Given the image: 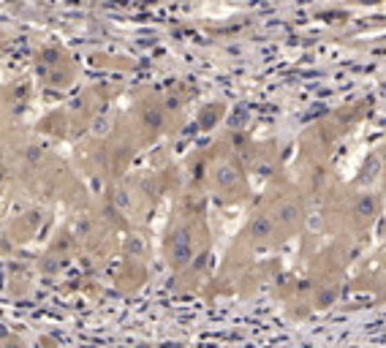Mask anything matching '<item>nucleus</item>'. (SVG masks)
<instances>
[{"instance_id": "obj_1", "label": "nucleus", "mask_w": 386, "mask_h": 348, "mask_svg": "<svg viewBox=\"0 0 386 348\" xmlns=\"http://www.w3.org/2000/svg\"><path fill=\"white\" fill-rule=\"evenodd\" d=\"M272 220H275L278 234H280V237H289V234H294V231H300L302 229V223H305V210H302V204L294 196H286V199L278 202V207H275V213H272Z\"/></svg>"}, {"instance_id": "obj_2", "label": "nucleus", "mask_w": 386, "mask_h": 348, "mask_svg": "<svg viewBox=\"0 0 386 348\" xmlns=\"http://www.w3.org/2000/svg\"><path fill=\"white\" fill-rule=\"evenodd\" d=\"M378 213H381V199L373 191H362L351 199V223L359 231H367L376 223Z\"/></svg>"}, {"instance_id": "obj_3", "label": "nucleus", "mask_w": 386, "mask_h": 348, "mask_svg": "<svg viewBox=\"0 0 386 348\" xmlns=\"http://www.w3.org/2000/svg\"><path fill=\"white\" fill-rule=\"evenodd\" d=\"M166 256L174 269H182L193 261V234L188 226H177L169 234V245H166Z\"/></svg>"}, {"instance_id": "obj_4", "label": "nucleus", "mask_w": 386, "mask_h": 348, "mask_svg": "<svg viewBox=\"0 0 386 348\" xmlns=\"http://www.w3.org/2000/svg\"><path fill=\"white\" fill-rule=\"evenodd\" d=\"M213 188L218 193L234 199V193H245V180H242V174L234 164L223 161L213 169Z\"/></svg>"}, {"instance_id": "obj_5", "label": "nucleus", "mask_w": 386, "mask_h": 348, "mask_svg": "<svg viewBox=\"0 0 386 348\" xmlns=\"http://www.w3.org/2000/svg\"><path fill=\"white\" fill-rule=\"evenodd\" d=\"M248 237H251L253 242H258V245H267V242L278 240L280 234H278V229H275L272 215H253L251 218V223H248Z\"/></svg>"}]
</instances>
